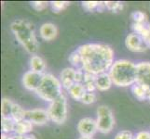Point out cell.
Instances as JSON below:
<instances>
[{"instance_id": "6da1fadb", "label": "cell", "mask_w": 150, "mask_h": 139, "mask_svg": "<svg viewBox=\"0 0 150 139\" xmlns=\"http://www.w3.org/2000/svg\"><path fill=\"white\" fill-rule=\"evenodd\" d=\"M77 51L82 59V70L95 76L108 73L114 61V51L105 44H85Z\"/></svg>"}, {"instance_id": "7a4b0ae2", "label": "cell", "mask_w": 150, "mask_h": 139, "mask_svg": "<svg viewBox=\"0 0 150 139\" xmlns=\"http://www.w3.org/2000/svg\"><path fill=\"white\" fill-rule=\"evenodd\" d=\"M10 30L23 47L28 53L35 55L39 48V43L32 22L23 19L16 20L10 24Z\"/></svg>"}, {"instance_id": "3957f363", "label": "cell", "mask_w": 150, "mask_h": 139, "mask_svg": "<svg viewBox=\"0 0 150 139\" xmlns=\"http://www.w3.org/2000/svg\"><path fill=\"white\" fill-rule=\"evenodd\" d=\"M108 73L114 85L120 87L132 86L136 84L137 64L128 59H118L113 63Z\"/></svg>"}, {"instance_id": "277c9868", "label": "cell", "mask_w": 150, "mask_h": 139, "mask_svg": "<svg viewBox=\"0 0 150 139\" xmlns=\"http://www.w3.org/2000/svg\"><path fill=\"white\" fill-rule=\"evenodd\" d=\"M62 87L60 79L50 73H44L43 80L35 93L41 99L50 103L63 95Z\"/></svg>"}, {"instance_id": "5b68a950", "label": "cell", "mask_w": 150, "mask_h": 139, "mask_svg": "<svg viewBox=\"0 0 150 139\" xmlns=\"http://www.w3.org/2000/svg\"><path fill=\"white\" fill-rule=\"evenodd\" d=\"M50 120L56 124H63L67 119V99L63 94L54 101L50 103L48 108Z\"/></svg>"}, {"instance_id": "8992f818", "label": "cell", "mask_w": 150, "mask_h": 139, "mask_svg": "<svg viewBox=\"0 0 150 139\" xmlns=\"http://www.w3.org/2000/svg\"><path fill=\"white\" fill-rule=\"evenodd\" d=\"M97 127L102 133H109L115 126V118L112 110L106 106H100L97 109Z\"/></svg>"}, {"instance_id": "52a82bcc", "label": "cell", "mask_w": 150, "mask_h": 139, "mask_svg": "<svg viewBox=\"0 0 150 139\" xmlns=\"http://www.w3.org/2000/svg\"><path fill=\"white\" fill-rule=\"evenodd\" d=\"M126 47L132 52H144L149 48L148 45L140 34L136 33H132L127 35L125 39Z\"/></svg>"}, {"instance_id": "ba28073f", "label": "cell", "mask_w": 150, "mask_h": 139, "mask_svg": "<svg viewBox=\"0 0 150 139\" xmlns=\"http://www.w3.org/2000/svg\"><path fill=\"white\" fill-rule=\"evenodd\" d=\"M136 84L143 86L150 94V62L148 61L137 64Z\"/></svg>"}, {"instance_id": "9c48e42d", "label": "cell", "mask_w": 150, "mask_h": 139, "mask_svg": "<svg viewBox=\"0 0 150 139\" xmlns=\"http://www.w3.org/2000/svg\"><path fill=\"white\" fill-rule=\"evenodd\" d=\"M43 76L44 73H35V71L30 70L26 71L23 76V85L27 90L35 92L43 80Z\"/></svg>"}, {"instance_id": "30bf717a", "label": "cell", "mask_w": 150, "mask_h": 139, "mask_svg": "<svg viewBox=\"0 0 150 139\" xmlns=\"http://www.w3.org/2000/svg\"><path fill=\"white\" fill-rule=\"evenodd\" d=\"M77 131L81 136L92 137L98 132L96 120L92 118H83L77 123Z\"/></svg>"}, {"instance_id": "8fae6325", "label": "cell", "mask_w": 150, "mask_h": 139, "mask_svg": "<svg viewBox=\"0 0 150 139\" xmlns=\"http://www.w3.org/2000/svg\"><path fill=\"white\" fill-rule=\"evenodd\" d=\"M25 119L35 125H44L50 121L48 111L43 109H35L26 110Z\"/></svg>"}, {"instance_id": "7c38bea8", "label": "cell", "mask_w": 150, "mask_h": 139, "mask_svg": "<svg viewBox=\"0 0 150 139\" xmlns=\"http://www.w3.org/2000/svg\"><path fill=\"white\" fill-rule=\"evenodd\" d=\"M60 81L64 88L68 91L76 84V69L73 67L64 69L60 73Z\"/></svg>"}, {"instance_id": "4fadbf2b", "label": "cell", "mask_w": 150, "mask_h": 139, "mask_svg": "<svg viewBox=\"0 0 150 139\" xmlns=\"http://www.w3.org/2000/svg\"><path fill=\"white\" fill-rule=\"evenodd\" d=\"M39 34L42 39L46 41H51L56 38L57 34H58V29L53 23L47 22L40 26Z\"/></svg>"}, {"instance_id": "5bb4252c", "label": "cell", "mask_w": 150, "mask_h": 139, "mask_svg": "<svg viewBox=\"0 0 150 139\" xmlns=\"http://www.w3.org/2000/svg\"><path fill=\"white\" fill-rule=\"evenodd\" d=\"M95 83H96V89L99 91H107L113 85L112 79L108 73L97 75Z\"/></svg>"}, {"instance_id": "9a60e30c", "label": "cell", "mask_w": 150, "mask_h": 139, "mask_svg": "<svg viewBox=\"0 0 150 139\" xmlns=\"http://www.w3.org/2000/svg\"><path fill=\"white\" fill-rule=\"evenodd\" d=\"M30 69L35 73H44L46 70V63L44 59L38 55H33L30 59Z\"/></svg>"}, {"instance_id": "2e32d148", "label": "cell", "mask_w": 150, "mask_h": 139, "mask_svg": "<svg viewBox=\"0 0 150 139\" xmlns=\"http://www.w3.org/2000/svg\"><path fill=\"white\" fill-rule=\"evenodd\" d=\"M33 129V123L28 120H23L22 122H16L14 130V135L18 136H26L32 131Z\"/></svg>"}, {"instance_id": "e0dca14e", "label": "cell", "mask_w": 150, "mask_h": 139, "mask_svg": "<svg viewBox=\"0 0 150 139\" xmlns=\"http://www.w3.org/2000/svg\"><path fill=\"white\" fill-rule=\"evenodd\" d=\"M68 93L70 96L73 99L80 101L82 99V97L84 96V95L87 93L85 87L83 85V84H79V83H76L71 88L68 90Z\"/></svg>"}, {"instance_id": "ac0fdd59", "label": "cell", "mask_w": 150, "mask_h": 139, "mask_svg": "<svg viewBox=\"0 0 150 139\" xmlns=\"http://www.w3.org/2000/svg\"><path fill=\"white\" fill-rule=\"evenodd\" d=\"M25 115H26V110H24L17 103H13L11 110V119L15 122H19L25 120Z\"/></svg>"}, {"instance_id": "d6986e66", "label": "cell", "mask_w": 150, "mask_h": 139, "mask_svg": "<svg viewBox=\"0 0 150 139\" xmlns=\"http://www.w3.org/2000/svg\"><path fill=\"white\" fill-rule=\"evenodd\" d=\"M96 76L93 74L85 73V76H84V81H83V85L85 87V89L87 92H94V90H96Z\"/></svg>"}, {"instance_id": "ffe728a7", "label": "cell", "mask_w": 150, "mask_h": 139, "mask_svg": "<svg viewBox=\"0 0 150 139\" xmlns=\"http://www.w3.org/2000/svg\"><path fill=\"white\" fill-rule=\"evenodd\" d=\"M12 106H13V102L10 99L6 98V97L2 98V102H1L2 118H11Z\"/></svg>"}, {"instance_id": "44dd1931", "label": "cell", "mask_w": 150, "mask_h": 139, "mask_svg": "<svg viewBox=\"0 0 150 139\" xmlns=\"http://www.w3.org/2000/svg\"><path fill=\"white\" fill-rule=\"evenodd\" d=\"M1 125H2V132L4 135H9V133H14L16 122L11 118H2Z\"/></svg>"}, {"instance_id": "7402d4cb", "label": "cell", "mask_w": 150, "mask_h": 139, "mask_svg": "<svg viewBox=\"0 0 150 139\" xmlns=\"http://www.w3.org/2000/svg\"><path fill=\"white\" fill-rule=\"evenodd\" d=\"M132 93L138 100L147 99V96L149 95V93L144 89L143 86L139 85L138 84H134L132 86Z\"/></svg>"}, {"instance_id": "603a6c76", "label": "cell", "mask_w": 150, "mask_h": 139, "mask_svg": "<svg viewBox=\"0 0 150 139\" xmlns=\"http://www.w3.org/2000/svg\"><path fill=\"white\" fill-rule=\"evenodd\" d=\"M82 7L86 9L87 11H94V10H98V11H102L103 8H105V2H98V1H84L82 2Z\"/></svg>"}, {"instance_id": "cb8c5ba5", "label": "cell", "mask_w": 150, "mask_h": 139, "mask_svg": "<svg viewBox=\"0 0 150 139\" xmlns=\"http://www.w3.org/2000/svg\"><path fill=\"white\" fill-rule=\"evenodd\" d=\"M68 60L74 69H76V70L81 69L82 70V59H81V56L79 51H77V49L70 54Z\"/></svg>"}, {"instance_id": "d4e9b609", "label": "cell", "mask_w": 150, "mask_h": 139, "mask_svg": "<svg viewBox=\"0 0 150 139\" xmlns=\"http://www.w3.org/2000/svg\"><path fill=\"white\" fill-rule=\"evenodd\" d=\"M131 18L133 20V23H147V16L143 11H133L131 14Z\"/></svg>"}, {"instance_id": "484cf974", "label": "cell", "mask_w": 150, "mask_h": 139, "mask_svg": "<svg viewBox=\"0 0 150 139\" xmlns=\"http://www.w3.org/2000/svg\"><path fill=\"white\" fill-rule=\"evenodd\" d=\"M50 7L52 8L53 12L55 13H59L61 11L64 10L67 7L70 5V2L67 1H51L50 2Z\"/></svg>"}, {"instance_id": "4316f807", "label": "cell", "mask_w": 150, "mask_h": 139, "mask_svg": "<svg viewBox=\"0 0 150 139\" xmlns=\"http://www.w3.org/2000/svg\"><path fill=\"white\" fill-rule=\"evenodd\" d=\"M105 5L108 10H111V11H115V12L120 11L123 8V4L118 1H106L105 2Z\"/></svg>"}, {"instance_id": "83f0119b", "label": "cell", "mask_w": 150, "mask_h": 139, "mask_svg": "<svg viewBox=\"0 0 150 139\" xmlns=\"http://www.w3.org/2000/svg\"><path fill=\"white\" fill-rule=\"evenodd\" d=\"M96 99H97V96L94 92H87L84 95V96L82 97L80 102H82L83 104H86V105H90L96 102Z\"/></svg>"}, {"instance_id": "f1b7e54d", "label": "cell", "mask_w": 150, "mask_h": 139, "mask_svg": "<svg viewBox=\"0 0 150 139\" xmlns=\"http://www.w3.org/2000/svg\"><path fill=\"white\" fill-rule=\"evenodd\" d=\"M31 6L32 8L37 10V11H42V10L46 9L49 6V2L46 1H33L31 2Z\"/></svg>"}, {"instance_id": "f546056e", "label": "cell", "mask_w": 150, "mask_h": 139, "mask_svg": "<svg viewBox=\"0 0 150 139\" xmlns=\"http://www.w3.org/2000/svg\"><path fill=\"white\" fill-rule=\"evenodd\" d=\"M114 139H134V136L131 131L123 130L118 132Z\"/></svg>"}, {"instance_id": "4dcf8cb0", "label": "cell", "mask_w": 150, "mask_h": 139, "mask_svg": "<svg viewBox=\"0 0 150 139\" xmlns=\"http://www.w3.org/2000/svg\"><path fill=\"white\" fill-rule=\"evenodd\" d=\"M134 139H150V132H139L134 136Z\"/></svg>"}, {"instance_id": "1f68e13d", "label": "cell", "mask_w": 150, "mask_h": 139, "mask_svg": "<svg viewBox=\"0 0 150 139\" xmlns=\"http://www.w3.org/2000/svg\"><path fill=\"white\" fill-rule=\"evenodd\" d=\"M13 139H37L35 136L32 135H26V136H18V135H14Z\"/></svg>"}, {"instance_id": "d6a6232c", "label": "cell", "mask_w": 150, "mask_h": 139, "mask_svg": "<svg viewBox=\"0 0 150 139\" xmlns=\"http://www.w3.org/2000/svg\"><path fill=\"white\" fill-rule=\"evenodd\" d=\"M1 139H13V137L8 136V135H4V133H3L2 136H1Z\"/></svg>"}, {"instance_id": "836d02e7", "label": "cell", "mask_w": 150, "mask_h": 139, "mask_svg": "<svg viewBox=\"0 0 150 139\" xmlns=\"http://www.w3.org/2000/svg\"><path fill=\"white\" fill-rule=\"evenodd\" d=\"M146 44L148 45V46H149V47H150V36L146 40Z\"/></svg>"}, {"instance_id": "e575fe53", "label": "cell", "mask_w": 150, "mask_h": 139, "mask_svg": "<svg viewBox=\"0 0 150 139\" xmlns=\"http://www.w3.org/2000/svg\"><path fill=\"white\" fill-rule=\"evenodd\" d=\"M79 139H93L92 137H86V136H81V137H79Z\"/></svg>"}, {"instance_id": "d590c367", "label": "cell", "mask_w": 150, "mask_h": 139, "mask_svg": "<svg viewBox=\"0 0 150 139\" xmlns=\"http://www.w3.org/2000/svg\"><path fill=\"white\" fill-rule=\"evenodd\" d=\"M147 99L149 100V102H150V94L148 95V96H147Z\"/></svg>"}]
</instances>
